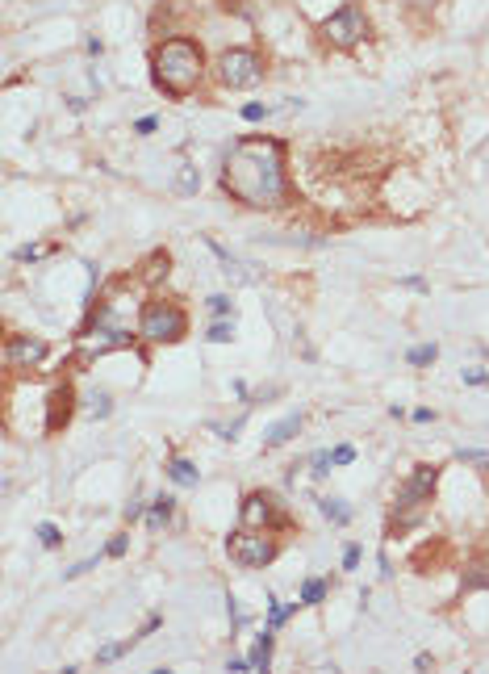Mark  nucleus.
Wrapping results in <instances>:
<instances>
[{
    "label": "nucleus",
    "instance_id": "obj_7",
    "mask_svg": "<svg viewBox=\"0 0 489 674\" xmlns=\"http://www.w3.org/2000/svg\"><path fill=\"white\" fill-rule=\"evenodd\" d=\"M226 553H230V562H239L243 570H264V566L276 557V545H272V536H264V532H255V528H243V532H234V536L226 541Z\"/></svg>",
    "mask_w": 489,
    "mask_h": 674
},
{
    "label": "nucleus",
    "instance_id": "obj_14",
    "mask_svg": "<svg viewBox=\"0 0 489 674\" xmlns=\"http://www.w3.org/2000/svg\"><path fill=\"white\" fill-rule=\"evenodd\" d=\"M172 511H176V499H167V494H159L155 503H151V515H146V524H151V532H159L167 520H172Z\"/></svg>",
    "mask_w": 489,
    "mask_h": 674
},
{
    "label": "nucleus",
    "instance_id": "obj_18",
    "mask_svg": "<svg viewBox=\"0 0 489 674\" xmlns=\"http://www.w3.org/2000/svg\"><path fill=\"white\" fill-rule=\"evenodd\" d=\"M318 507H322V515H326L331 524H347V520H352V511L343 507V499H322Z\"/></svg>",
    "mask_w": 489,
    "mask_h": 674
},
{
    "label": "nucleus",
    "instance_id": "obj_22",
    "mask_svg": "<svg viewBox=\"0 0 489 674\" xmlns=\"http://www.w3.org/2000/svg\"><path fill=\"white\" fill-rule=\"evenodd\" d=\"M88 411H92L96 419H105V415L113 411V402H109V394H92V402H88Z\"/></svg>",
    "mask_w": 489,
    "mask_h": 674
},
{
    "label": "nucleus",
    "instance_id": "obj_5",
    "mask_svg": "<svg viewBox=\"0 0 489 674\" xmlns=\"http://www.w3.org/2000/svg\"><path fill=\"white\" fill-rule=\"evenodd\" d=\"M364 34H368V21H364V8H360L356 0H347L339 13H331V17L322 21V38H326L331 46H339V50L364 42Z\"/></svg>",
    "mask_w": 489,
    "mask_h": 674
},
{
    "label": "nucleus",
    "instance_id": "obj_33",
    "mask_svg": "<svg viewBox=\"0 0 489 674\" xmlns=\"http://www.w3.org/2000/svg\"><path fill=\"white\" fill-rule=\"evenodd\" d=\"M151 130H155V117H138L134 122V134H151Z\"/></svg>",
    "mask_w": 489,
    "mask_h": 674
},
{
    "label": "nucleus",
    "instance_id": "obj_9",
    "mask_svg": "<svg viewBox=\"0 0 489 674\" xmlns=\"http://www.w3.org/2000/svg\"><path fill=\"white\" fill-rule=\"evenodd\" d=\"M276 520V507H272V499L268 494H247V503H243V528H259V524H272Z\"/></svg>",
    "mask_w": 489,
    "mask_h": 674
},
{
    "label": "nucleus",
    "instance_id": "obj_26",
    "mask_svg": "<svg viewBox=\"0 0 489 674\" xmlns=\"http://www.w3.org/2000/svg\"><path fill=\"white\" fill-rule=\"evenodd\" d=\"M209 310H213L218 318H226V314H230V298H222V293H213V298H209Z\"/></svg>",
    "mask_w": 489,
    "mask_h": 674
},
{
    "label": "nucleus",
    "instance_id": "obj_23",
    "mask_svg": "<svg viewBox=\"0 0 489 674\" xmlns=\"http://www.w3.org/2000/svg\"><path fill=\"white\" fill-rule=\"evenodd\" d=\"M38 536H42V545H46V549H59V541H63L54 524H38Z\"/></svg>",
    "mask_w": 489,
    "mask_h": 674
},
{
    "label": "nucleus",
    "instance_id": "obj_21",
    "mask_svg": "<svg viewBox=\"0 0 489 674\" xmlns=\"http://www.w3.org/2000/svg\"><path fill=\"white\" fill-rule=\"evenodd\" d=\"M209 339H213V344H230V339H234V323H226V318H218V323L209 327Z\"/></svg>",
    "mask_w": 489,
    "mask_h": 674
},
{
    "label": "nucleus",
    "instance_id": "obj_1",
    "mask_svg": "<svg viewBox=\"0 0 489 674\" xmlns=\"http://www.w3.org/2000/svg\"><path fill=\"white\" fill-rule=\"evenodd\" d=\"M222 189L251 205V210H276L289 201V180H285V142L247 134L239 138L226 159H222Z\"/></svg>",
    "mask_w": 489,
    "mask_h": 674
},
{
    "label": "nucleus",
    "instance_id": "obj_32",
    "mask_svg": "<svg viewBox=\"0 0 489 674\" xmlns=\"http://www.w3.org/2000/svg\"><path fill=\"white\" fill-rule=\"evenodd\" d=\"M356 566H360V549H356V545H352V549H347V553H343V570H356Z\"/></svg>",
    "mask_w": 489,
    "mask_h": 674
},
{
    "label": "nucleus",
    "instance_id": "obj_16",
    "mask_svg": "<svg viewBox=\"0 0 489 674\" xmlns=\"http://www.w3.org/2000/svg\"><path fill=\"white\" fill-rule=\"evenodd\" d=\"M322 595H326V583H322V578H310V583L301 587L297 608H314V603H322Z\"/></svg>",
    "mask_w": 489,
    "mask_h": 674
},
{
    "label": "nucleus",
    "instance_id": "obj_24",
    "mask_svg": "<svg viewBox=\"0 0 489 674\" xmlns=\"http://www.w3.org/2000/svg\"><path fill=\"white\" fill-rule=\"evenodd\" d=\"M285 616H289V612H285L276 599H268V629H280V624H285Z\"/></svg>",
    "mask_w": 489,
    "mask_h": 674
},
{
    "label": "nucleus",
    "instance_id": "obj_36",
    "mask_svg": "<svg viewBox=\"0 0 489 674\" xmlns=\"http://www.w3.org/2000/svg\"><path fill=\"white\" fill-rule=\"evenodd\" d=\"M414 419H419V423H431V419H435V411H427V406H419V411H414Z\"/></svg>",
    "mask_w": 489,
    "mask_h": 674
},
{
    "label": "nucleus",
    "instance_id": "obj_10",
    "mask_svg": "<svg viewBox=\"0 0 489 674\" xmlns=\"http://www.w3.org/2000/svg\"><path fill=\"white\" fill-rule=\"evenodd\" d=\"M67 419H71V390L63 386V390H54V394H50V415H46V432H59V427H67Z\"/></svg>",
    "mask_w": 489,
    "mask_h": 674
},
{
    "label": "nucleus",
    "instance_id": "obj_19",
    "mask_svg": "<svg viewBox=\"0 0 489 674\" xmlns=\"http://www.w3.org/2000/svg\"><path fill=\"white\" fill-rule=\"evenodd\" d=\"M465 591H489V566H473L465 574Z\"/></svg>",
    "mask_w": 489,
    "mask_h": 674
},
{
    "label": "nucleus",
    "instance_id": "obj_17",
    "mask_svg": "<svg viewBox=\"0 0 489 674\" xmlns=\"http://www.w3.org/2000/svg\"><path fill=\"white\" fill-rule=\"evenodd\" d=\"M176 189H180V193H197V189H201V176H197V168H193V163H180V172H176Z\"/></svg>",
    "mask_w": 489,
    "mask_h": 674
},
{
    "label": "nucleus",
    "instance_id": "obj_11",
    "mask_svg": "<svg viewBox=\"0 0 489 674\" xmlns=\"http://www.w3.org/2000/svg\"><path fill=\"white\" fill-rule=\"evenodd\" d=\"M297 432H301V415H289V419H280V423L268 432V440H264V444H268V448H280V444H289Z\"/></svg>",
    "mask_w": 489,
    "mask_h": 674
},
{
    "label": "nucleus",
    "instance_id": "obj_37",
    "mask_svg": "<svg viewBox=\"0 0 489 674\" xmlns=\"http://www.w3.org/2000/svg\"><path fill=\"white\" fill-rule=\"evenodd\" d=\"M410 4H414V8H427V4H435V0H410Z\"/></svg>",
    "mask_w": 489,
    "mask_h": 674
},
{
    "label": "nucleus",
    "instance_id": "obj_3",
    "mask_svg": "<svg viewBox=\"0 0 489 674\" xmlns=\"http://www.w3.org/2000/svg\"><path fill=\"white\" fill-rule=\"evenodd\" d=\"M138 331H142V339H151V344H176V339H184L188 318H184V310H180L176 302H151V306L142 310Z\"/></svg>",
    "mask_w": 489,
    "mask_h": 674
},
{
    "label": "nucleus",
    "instance_id": "obj_27",
    "mask_svg": "<svg viewBox=\"0 0 489 674\" xmlns=\"http://www.w3.org/2000/svg\"><path fill=\"white\" fill-rule=\"evenodd\" d=\"M126 549H130V536L121 532V536H113V541H109V549H105V553H109V557H121Z\"/></svg>",
    "mask_w": 489,
    "mask_h": 674
},
{
    "label": "nucleus",
    "instance_id": "obj_15",
    "mask_svg": "<svg viewBox=\"0 0 489 674\" xmlns=\"http://www.w3.org/2000/svg\"><path fill=\"white\" fill-rule=\"evenodd\" d=\"M142 637L134 633V637H126V641H113V645H105V650H96V666H109V662H117L121 654H130L134 645H138Z\"/></svg>",
    "mask_w": 489,
    "mask_h": 674
},
{
    "label": "nucleus",
    "instance_id": "obj_34",
    "mask_svg": "<svg viewBox=\"0 0 489 674\" xmlns=\"http://www.w3.org/2000/svg\"><path fill=\"white\" fill-rule=\"evenodd\" d=\"M38 256H42V247H33V243H29V247H17V260H38Z\"/></svg>",
    "mask_w": 489,
    "mask_h": 674
},
{
    "label": "nucleus",
    "instance_id": "obj_13",
    "mask_svg": "<svg viewBox=\"0 0 489 674\" xmlns=\"http://www.w3.org/2000/svg\"><path fill=\"white\" fill-rule=\"evenodd\" d=\"M247 662H251V671H268V666H272V629L255 637V645H251V658H247Z\"/></svg>",
    "mask_w": 489,
    "mask_h": 674
},
{
    "label": "nucleus",
    "instance_id": "obj_29",
    "mask_svg": "<svg viewBox=\"0 0 489 674\" xmlns=\"http://www.w3.org/2000/svg\"><path fill=\"white\" fill-rule=\"evenodd\" d=\"M264 113H268V109H264L259 101H251V105H243V117H247V122H259Z\"/></svg>",
    "mask_w": 489,
    "mask_h": 674
},
{
    "label": "nucleus",
    "instance_id": "obj_20",
    "mask_svg": "<svg viewBox=\"0 0 489 674\" xmlns=\"http://www.w3.org/2000/svg\"><path fill=\"white\" fill-rule=\"evenodd\" d=\"M435 356H439V348H435V344H419V348H410V352H406V360H410V365H431Z\"/></svg>",
    "mask_w": 489,
    "mask_h": 674
},
{
    "label": "nucleus",
    "instance_id": "obj_4",
    "mask_svg": "<svg viewBox=\"0 0 489 674\" xmlns=\"http://www.w3.org/2000/svg\"><path fill=\"white\" fill-rule=\"evenodd\" d=\"M218 80L226 88H251L264 80V59L251 46H230L218 54Z\"/></svg>",
    "mask_w": 489,
    "mask_h": 674
},
{
    "label": "nucleus",
    "instance_id": "obj_31",
    "mask_svg": "<svg viewBox=\"0 0 489 674\" xmlns=\"http://www.w3.org/2000/svg\"><path fill=\"white\" fill-rule=\"evenodd\" d=\"M460 461H469V465H489V457H486V453H477V448L460 453Z\"/></svg>",
    "mask_w": 489,
    "mask_h": 674
},
{
    "label": "nucleus",
    "instance_id": "obj_12",
    "mask_svg": "<svg viewBox=\"0 0 489 674\" xmlns=\"http://www.w3.org/2000/svg\"><path fill=\"white\" fill-rule=\"evenodd\" d=\"M167 478H172L176 486H197V478H201V474H197V465H193V461L172 457V461H167Z\"/></svg>",
    "mask_w": 489,
    "mask_h": 674
},
{
    "label": "nucleus",
    "instance_id": "obj_35",
    "mask_svg": "<svg viewBox=\"0 0 489 674\" xmlns=\"http://www.w3.org/2000/svg\"><path fill=\"white\" fill-rule=\"evenodd\" d=\"M465 381H469V386H486V373H481V369H469Z\"/></svg>",
    "mask_w": 489,
    "mask_h": 674
},
{
    "label": "nucleus",
    "instance_id": "obj_28",
    "mask_svg": "<svg viewBox=\"0 0 489 674\" xmlns=\"http://www.w3.org/2000/svg\"><path fill=\"white\" fill-rule=\"evenodd\" d=\"M142 511H146V503H142V499H130V503H126V524H134Z\"/></svg>",
    "mask_w": 489,
    "mask_h": 674
},
{
    "label": "nucleus",
    "instance_id": "obj_25",
    "mask_svg": "<svg viewBox=\"0 0 489 674\" xmlns=\"http://www.w3.org/2000/svg\"><path fill=\"white\" fill-rule=\"evenodd\" d=\"M331 461H335V465H352V461H356V448H352V444H339V448L331 453Z\"/></svg>",
    "mask_w": 489,
    "mask_h": 674
},
{
    "label": "nucleus",
    "instance_id": "obj_6",
    "mask_svg": "<svg viewBox=\"0 0 489 674\" xmlns=\"http://www.w3.org/2000/svg\"><path fill=\"white\" fill-rule=\"evenodd\" d=\"M435 482H439V469H435V465H419V469H414V478H410V482L402 486V494H398V511H406L398 528H410V524L423 515V507L431 503Z\"/></svg>",
    "mask_w": 489,
    "mask_h": 674
},
{
    "label": "nucleus",
    "instance_id": "obj_8",
    "mask_svg": "<svg viewBox=\"0 0 489 674\" xmlns=\"http://www.w3.org/2000/svg\"><path fill=\"white\" fill-rule=\"evenodd\" d=\"M4 360H8V369L42 365V360H46V344H42V339H29V335H17V339H8V348H4Z\"/></svg>",
    "mask_w": 489,
    "mask_h": 674
},
{
    "label": "nucleus",
    "instance_id": "obj_30",
    "mask_svg": "<svg viewBox=\"0 0 489 674\" xmlns=\"http://www.w3.org/2000/svg\"><path fill=\"white\" fill-rule=\"evenodd\" d=\"M331 465H335V461H331V453H318V457H314V474H318V478H322V474H331Z\"/></svg>",
    "mask_w": 489,
    "mask_h": 674
},
{
    "label": "nucleus",
    "instance_id": "obj_2",
    "mask_svg": "<svg viewBox=\"0 0 489 674\" xmlns=\"http://www.w3.org/2000/svg\"><path fill=\"white\" fill-rule=\"evenodd\" d=\"M151 75H155V88L167 92V96H188L197 84H201V46L188 42V38H172L163 42L155 54H151Z\"/></svg>",
    "mask_w": 489,
    "mask_h": 674
}]
</instances>
